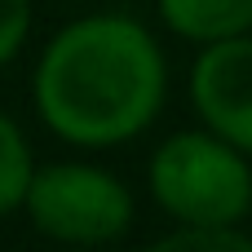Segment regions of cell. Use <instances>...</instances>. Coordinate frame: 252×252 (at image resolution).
Segmentation results:
<instances>
[{"mask_svg": "<svg viewBox=\"0 0 252 252\" xmlns=\"http://www.w3.org/2000/svg\"><path fill=\"white\" fill-rule=\"evenodd\" d=\"M31 97L44 128L66 146H124L164 111L168 62L137 18L89 13L53 31L35 62Z\"/></svg>", "mask_w": 252, "mask_h": 252, "instance_id": "cell-1", "label": "cell"}, {"mask_svg": "<svg viewBox=\"0 0 252 252\" xmlns=\"http://www.w3.org/2000/svg\"><path fill=\"white\" fill-rule=\"evenodd\" d=\"M146 182L173 226H244L252 213L248 155L204 124L164 137L146 164Z\"/></svg>", "mask_w": 252, "mask_h": 252, "instance_id": "cell-2", "label": "cell"}, {"mask_svg": "<svg viewBox=\"0 0 252 252\" xmlns=\"http://www.w3.org/2000/svg\"><path fill=\"white\" fill-rule=\"evenodd\" d=\"M22 213L53 244L97 248V244H115L133 230L137 204H133V190L115 173H106L97 164L62 159V164H44L31 173Z\"/></svg>", "mask_w": 252, "mask_h": 252, "instance_id": "cell-3", "label": "cell"}, {"mask_svg": "<svg viewBox=\"0 0 252 252\" xmlns=\"http://www.w3.org/2000/svg\"><path fill=\"white\" fill-rule=\"evenodd\" d=\"M186 93L199 124L252 159V31L199 44Z\"/></svg>", "mask_w": 252, "mask_h": 252, "instance_id": "cell-4", "label": "cell"}, {"mask_svg": "<svg viewBox=\"0 0 252 252\" xmlns=\"http://www.w3.org/2000/svg\"><path fill=\"white\" fill-rule=\"evenodd\" d=\"M155 9L159 22L190 44H213L252 31V0H155Z\"/></svg>", "mask_w": 252, "mask_h": 252, "instance_id": "cell-5", "label": "cell"}, {"mask_svg": "<svg viewBox=\"0 0 252 252\" xmlns=\"http://www.w3.org/2000/svg\"><path fill=\"white\" fill-rule=\"evenodd\" d=\"M31 173H35L31 146H27L18 120L0 111V217L22 213V199H27Z\"/></svg>", "mask_w": 252, "mask_h": 252, "instance_id": "cell-6", "label": "cell"}, {"mask_svg": "<svg viewBox=\"0 0 252 252\" xmlns=\"http://www.w3.org/2000/svg\"><path fill=\"white\" fill-rule=\"evenodd\" d=\"M155 252H252V235L244 226H173Z\"/></svg>", "mask_w": 252, "mask_h": 252, "instance_id": "cell-7", "label": "cell"}, {"mask_svg": "<svg viewBox=\"0 0 252 252\" xmlns=\"http://www.w3.org/2000/svg\"><path fill=\"white\" fill-rule=\"evenodd\" d=\"M31 22H35L31 0H0V66H9V62L27 49Z\"/></svg>", "mask_w": 252, "mask_h": 252, "instance_id": "cell-8", "label": "cell"}]
</instances>
